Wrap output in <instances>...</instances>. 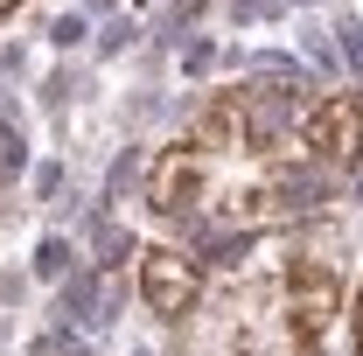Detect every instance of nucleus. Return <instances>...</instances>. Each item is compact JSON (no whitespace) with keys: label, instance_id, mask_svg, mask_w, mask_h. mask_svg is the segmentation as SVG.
<instances>
[{"label":"nucleus","instance_id":"nucleus-1","mask_svg":"<svg viewBox=\"0 0 363 356\" xmlns=\"http://www.w3.org/2000/svg\"><path fill=\"white\" fill-rule=\"evenodd\" d=\"M335 314H342V279H335V266L315 259V252H294L286 259V335L301 350H328Z\"/></svg>","mask_w":363,"mask_h":356},{"label":"nucleus","instance_id":"nucleus-2","mask_svg":"<svg viewBox=\"0 0 363 356\" xmlns=\"http://www.w3.org/2000/svg\"><path fill=\"white\" fill-rule=\"evenodd\" d=\"M140 301L161 314V321H182V314L203 301V259H189L175 245L140 252Z\"/></svg>","mask_w":363,"mask_h":356},{"label":"nucleus","instance_id":"nucleus-3","mask_svg":"<svg viewBox=\"0 0 363 356\" xmlns=\"http://www.w3.org/2000/svg\"><path fill=\"white\" fill-rule=\"evenodd\" d=\"M301 140L315 147V161H328V168H357L363 161V98L357 91H328L321 105H308Z\"/></svg>","mask_w":363,"mask_h":356},{"label":"nucleus","instance_id":"nucleus-4","mask_svg":"<svg viewBox=\"0 0 363 356\" xmlns=\"http://www.w3.org/2000/svg\"><path fill=\"white\" fill-rule=\"evenodd\" d=\"M203 161H210V154H203V147H189V140H182V147H168V154L154 161V189H147V203H154L161 217L196 210V203H203V175H210Z\"/></svg>","mask_w":363,"mask_h":356},{"label":"nucleus","instance_id":"nucleus-5","mask_svg":"<svg viewBox=\"0 0 363 356\" xmlns=\"http://www.w3.org/2000/svg\"><path fill=\"white\" fill-rule=\"evenodd\" d=\"M350 335H357V356H363V287H357V314H350Z\"/></svg>","mask_w":363,"mask_h":356},{"label":"nucleus","instance_id":"nucleus-6","mask_svg":"<svg viewBox=\"0 0 363 356\" xmlns=\"http://www.w3.org/2000/svg\"><path fill=\"white\" fill-rule=\"evenodd\" d=\"M14 7H21V0H0V14H14Z\"/></svg>","mask_w":363,"mask_h":356}]
</instances>
